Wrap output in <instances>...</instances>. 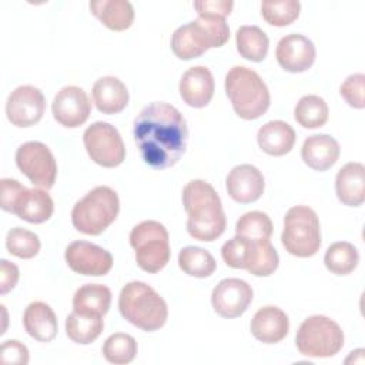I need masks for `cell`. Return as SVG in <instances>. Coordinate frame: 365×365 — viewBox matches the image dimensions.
Returning <instances> with one entry per match:
<instances>
[{
  "instance_id": "6da1fadb",
  "label": "cell",
  "mask_w": 365,
  "mask_h": 365,
  "mask_svg": "<svg viewBox=\"0 0 365 365\" xmlns=\"http://www.w3.org/2000/svg\"><path fill=\"white\" fill-rule=\"evenodd\" d=\"M134 140L145 164L164 170L178 163L187 148L188 128L182 114L171 104L154 101L134 120Z\"/></svg>"
},
{
  "instance_id": "7a4b0ae2",
  "label": "cell",
  "mask_w": 365,
  "mask_h": 365,
  "mask_svg": "<svg viewBox=\"0 0 365 365\" xmlns=\"http://www.w3.org/2000/svg\"><path fill=\"white\" fill-rule=\"evenodd\" d=\"M182 204L188 214L187 231L198 241H214L227 227L220 195L204 180H191L182 190Z\"/></svg>"
},
{
  "instance_id": "3957f363",
  "label": "cell",
  "mask_w": 365,
  "mask_h": 365,
  "mask_svg": "<svg viewBox=\"0 0 365 365\" xmlns=\"http://www.w3.org/2000/svg\"><path fill=\"white\" fill-rule=\"evenodd\" d=\"M118 309L124 319L147 332L160 329L168 317V308L163 297L141 281H131L123 287L118 297Z\"/></svg>"
},
{
  "instance_id": "277c9868",
  "label": "cell",
  "mask_w": 365,
  "mask_h": 365,
  "mask_svg": "<svg viewBox=\"0 0 365 365\" xmlns=\"http://www.w3.org/2000/svg\"><path fill=\"white\" fill-rule=\"evenodd\" d=\"M225 93L235 114L244 120L264 115L269 107V91L259 74L245 66H234L225 76Z\"/></svg>"
},
{
  "instance_id": "5b68a950",
  "label": "cell",
  "mask_w": 365,
  "mask_h": 365,
  "mask_svg": "<svg viewBox=\"0 0 365 365\" xmlns=\"http://www.w3.org/2000/svg\"><path fill=\"white\" fill-rule=\"evenodd\" d=\"M230 38L225 19L202 17L180 26L171 36V50L180 60H191L208 48L224 46Z\"/></svg>"
},
{
  "instance_id": "8992f818",
  "label": "cell",
  "mask_w": 365,
  "mask_h": 365,
  "mask_svg": "<svg viewBox=\"0 0 365 365\" xmlns=\"http://www.w3.org/2000/svg\"><path fill=\"white\" fill-rule=\"evenodd\" d=\"M118 211L117 192L107 185H98L76 202L71 210V222L83 234L98 235L115 221Z\"/></svg>"
},
{
  "instance_id": "52a82bcc",
  "label": "cell",
  "mask_w": 365,
  "mask_h": 365,
  "mask_svg": "<svg viewBox=\"0 0 365 365\" xmlns=\"http://www.w3.org/2000/svg\"><path fill=\"white\" fill-rule=\"evenodd\" d=\"M221 255L224 262L235 269H247L255 277H268L275 272L279 264L277 250L268 241H251L235 235L228 240Z\"/></svg>"
},
{
  "instance_id": "ba28073f",
  "label": "cell",
  "mask_w": 365,
  "mask_h": 365,
  "mask_svg": "<svg viewBox=\"0 0 365 365\" xmlns=\"http://www.w3.org/2000/svg\"><path fill=\"white\" fill-rule=\"evenodd\" d=\"M281 242L291 255H315L321 247V227L315 211L307 205L289 208L284 218Z\"/></svg>"
},
{
  "instance_id": "9c48e42d",
  "label": "cell",
  "mask_w": 365,
  "mask_h": 365,
  "mask_svg": "<svg viewBox=\"0 0 365 365\" xmlns=\"http://www.w3.org/2000/svg\"><path fill=\"white\" fill-rule=\"evenodd\" d=\"M130 244L135 251L137 265L148 274L161 271L170 261L168 231L158 221L137 224L130 232Z\"/></svg>"
},
{
  "instance_id": "30bf717a",
  "label": "cell",
  "mask_w": 365,
  "mask_h": 365,
  "mask_svg": "<svg viewBox=\"0 0 365 365\" xmlns=\"http://www.w3.org/2000/svg\"><path fill=\"white\" fill-rule=\"evenodd\" d=\"M298 351L311 358H331L344 346L341 327L328 317L312 315L302 321L295 335Z\"/></svg>"
},
{
  "instance_id": "8fae6325",
  "label": "cell",
  "mask_w": 365,
  "mask_h": 365,
  "mask_svg": "<svg viewBox=\"0 0 365 365\" xmlns=\"http://www.w3.org/2000/svg\"><path fill=\"white\" fill-rule=\"evenodd\" d=\"M83 143L90 158L101 167H117L125 158V147L118 130L106 121L88 125L83 134Z\"/></svg>"
},
{
  "instance_id": "7c38bea8",
  "label": "cell",
  "mask_w": 365,
  "mask_h": 365,
  "mask_svg": "<svg viewBox=\"0 0 365 365\" xmlns=\"http://www.w3.org/2000/svg\"><path fill=\"white\" fill-rule=\"evenodd\" d=\"M19 170L37 187L48 190L57 177V163L50 148L40 141L23 143L16 151Z\"/></svg>"
},
{
  "instance_id": "4fadbf2b",
  "label": "cell",
  "mask_w": 365,
  "mask_h": 365,
  "mask_svg": "<svg viewBox=\"0 0 365 365\" xmlns=\"http://www.w3.org/2000/svg\"><path fill=\"white\" fill-rule=\"evenodd\" d=\"M46 111V98L34 86L14 88L6 103L9 121L16 127H31L37 124Z\"/></svg>"
},
{
  "instance_id": "5bb4252c",
  "label": "cell",
  "mask_w": 365,
  "mask_h": 365,
  "mask_svg": "<svg viewBox=\"0 0 365 365\" xmlns=\"http://www.w3.org/2000/svg\"><path fill=\"white\" fill-rule=\"evenodd\" d=\"M68 268L77 274L87 277H101L113 268V255L91 242L73 241L64 252Z\"/></svg>"
},
{
  "instance_id": "9a60e30c",
  "label": "cell",
  "mask_w": 365,
  "mask_h": 365,
  "mask_svg": "<svg viewBox=\"0 0 365 365\" xmlns=\"http://www.w3.org/2000/svg\"><path fill=\"white\" fill-rule=\"evenodd\" d=\"M252 297V288L244 279L225 278L212 289L211 304L220 317L237 318L247 311Z\"/></svg>"
},
{
  "instance_id": "2e32d148",
  "label": "cell",
  "mask_w": 365,
  "mask_h": 365,
  "mask_svg": "<svg viewBox=\"0 0 365 365\" xmlns=\"http://www.w3.org/2000/svg\"><path fill=\"white\" fill-rule=\"evenodd\" d=\"M53 117L67 128H76L84 124L91 111V103L87 93L77 86L63 87L51 104Z\"/></svg>"
},
{
  "instance_id": "e0dca14e",
  "label": "cell",
  "mask_w": 365,
  "mask_h": 365,
  "mask_svg": "<svg viewBox=\"0 0 365 365\" xmlns=\"http://www.w3.org/2000/svg\"><path fill=\"white\" fill-rule=\"evenodd\" d=\"M315 46L302 34L284 36L275 50L278 64L289 73L307 71L315 61Z\"/></svg>"
},
{
  "instance_id": "ac0fdd59",
  "label": "cell",
  "mask_w": 365,
  "mask_h": 365,
  "mask_svg": "<svg viewBox=\"0 0 365 365\" xmlns=\"http://www.w3.org/2000/svg\"><path fill=\"white\" fill-rule=\"evenodd\" d=\"M53 211L54 202L46 190L26 188L24 185L16 194L9 210V212L31 224L46 222L53 215Z\"/></svg>"
},
{
  "instance_id": "d6986e66",
  "label": "cell",
  "mask_w": 365,
  "mask_h": 365,
  "mask_svg": "<svg viewBox=\"0 0 365 365\" xmlns=\"http://www.w3.org/2000/svg\"><path fill=\"white\" fill-rule=\"evenodd\" d=\"M228 195L241 204L257 201L265 188L262 173L251 164H240L234 167L225 180Z\"/></svg>"
},
{
  "instance_id": "ffe728a7",
  "label": "cell",
  "mask_w": 365,
  "mask_h": 365,
  "mask_svg": "<svg viewBox=\"0 0 365 365\" xmlns=\"http://www.w3.org/2000/svg\"><path fill=\"white\" fill-rule=\"evenodd\" d=\"M251 334L262 344L281 342L289 329L288 315L278 307L267 305L259 308L250 324Z\"/></svg>"
},
{
  "instance_id": "44dd1931",
  "label": "cell",
  "mask_w": 365,
  "mask_h": 365,
  "mask_svg": "<svg viewBox=\"0 0 365 365\" xmlns=\"http://www.w3.org/2000/svg\"><path fill=\"white\" fill-rule=\"evenodd\" d=\"M212 73L204 66L188 68L180 80V96L190 107L202 108L214 96Z\"/></svg>"
},
{
  "instance_id": "7402d4cb",
  "label": "cell",
  "mask_w": 365,
  "mask_h": 365,
  "mask_svg": "<svg viewBox=\"0 0 365 365\" xmlns=\"http://www.w3.org/2000/svg\"><path fill=\"white\" fill-rule=\"evenodd\" d=\"M339 144L328 134L309 135L301 148L304 163L315 171L329 170L339 158Z\"/></svg>"
},
{
  "instance_id": "603a6c76",
  "label": "cell",
  "mask_w": 365,
  "mask_h": 365,
  "mask_svg": "<svg viewBox=\"0 0 365 365\" xmlns=\"http://www.w3.org/2000/svg\"><path fill=\"white\" fill-rule=\"evenodd\" d=\"M338 200L348 207H359L365 200V167L362 163H346L336 174Z\"/></svg>"
},
{
  "instance_id": "cb8c5ba5",
  "label": "cell",
  "mask_w": 365,
  "mask_h": 365,
  "mask_svg": "<svg viewBox=\"0 0 365 365\" xmlns=\"http://www.w3.org/2000/svg\"><path fill=\"white\" fill-rule=\"evenodd\" d=\"M93 101L97 110L103 114H117L128 104V90L125 84L114 77L104 76L93 86Z\"/></svg>"
},
{
  "instance_id": "d4e9b609",
  "label": "cell",
  "mask_w": 365,
  "mask_h": 365,
  "mask_svg": "<svg viewBox=\"0 0 365 365\" xmlns=\"http://www.w3.org/2000/svg\"><path fill=\"white\" fill-rule=\"evenodd\" d=\"M26 332L38 342H51L57 335V317L46 302L36 301L27 305L23 315Z\"/></svg>"
},
{
  "instance_id": "484cf974",
  "label": "cell",
  "mask_w": 365,
  "mask_h": 365,
  "mask_svg": "<svg viewBox=\"0 0 365 365\" xmlns=\"http://www.w3.org/2000/svg\"><path fill=\"white\" fill-rule=\"evenodd\" d=\"M257 141L259 148L268 155L281 157L292 150L295 144V131L285 121H268L258 130Z\"/></svg>"
},
{
  "instance_id": "4316f807",
  "label": "cell",
  "mask_w": 365,
  "mask_h": 365,
  "mask_svg": "<svg viewBox=\"0 0 365 365\" xmlns=\"http://www.w3.org/2000/svg\"><path fill=\"white\" fill-rule=\"evenodd\" d=\"M91 13L110 30H127L134 20V9L127 0H94L88 4Z\"/></svg>"
},
{
  "instance_id": "83f0119b",
  "label": "cell",
  "mask_w": 365,
  "mask_h": 365,
  "mask_svg": "<svg viewBox=\"0 0 365 365\" xmlns=\"http://www.w3.org/2000/svg\"><path fill=\"white\" fill-rule=\"evenodd\" d=\"M111 305V291L101 284H86L73 297V308L80 314L106 315Z\"/></svg>"
},
{
  "instance_id": "f1b7e54d",
  "label": "cell",
  "mask_w": 365,
  "mask_h": 365,
  "mask_svg": "<svg viewBox=\"0 0 365 365\" xmlns=\"http://www.w3.org/2000/svg\"><path fill=\"white\" fill-rule=\"evenodd\" d=\"M104 322L101 315L80 314L73 309L66 319L67 336L80 345H88L96 341L103 332Z\"/></svg>"
},
{
  "instance_id": "f546056e",
  "label": "cell",
  "mask_w": 365,
  "mask_h": 365,
  "mask_svg": "<svg viewBox=\"0 0 365 365\" xmlns=\"http://www.w3.org/2000/svg\"><path fill=\"white\" fill-rule=\"evenodd\" d=\"M237 50L241 57L251 61H262L268 53L269 40L258 26H241L235 34Z\"/></svg>"
},
{
  "instance_id": "4dcf8cb0",
  "label": "cell",
  "mask_w": 365,
  "mask_h": 365,
  "mask_svg": "<svg viewBox=\"0 0 365 365\" xmlns=\"http://www.w3.org/2000/svg\"><path fill=\"white\" fill-rule=\"evenodd\" d=\"M359 262L358 250L346 241H338L331 244L324 255V264L335 275L351 274Z\"/></svg>"
},
{
  "instance_id": "1f68e13d",
  "label": "cell",
  "mask_w": 365,
  "mask_h": 365,
  "mask_svg": "<svg viewBox=\"0 0 365 365\" xmlns=\"http://www.w3.org/2000/svg\"><path fill=\"white\" fill-rule=\"evenodd\" d=\"M180 268L190 277L205 278L214 274L217 268L215 258L204 248L200 247H185L178 254Z\"/></svg>"
},
{
  "instance_id": "d6a6232c",
  "label": "cell",
  "mask_w": 365,
  "mask_h": 365,
  "mask_svg": "<svg viewBox=\"0 0 365 365\" xmlns=\"http://www.w3.org/2000/svg\"><path fill=\"white\" fill-rule=\"evenodd\" d=\"M294 117L304 128H318L322 127L328 120V106L322 97L308 94L301 97L297 103Z\"/></svg>"
},
{
  "instance_id": "836d02e7",
  "label": "cell",
  "mask_w": 365,
  "mask_h": 365,
  "mask_svg": "<svg viewBox=\"0 0 365 365\" xmlns=\"http://www.w3.org/2000/svg\"><path fill=\"white\" fill-rule=\"evenodd\" d=\"M235 234L251 241H268L272 234V222L265 212L250 211L238 218Z\"/></svg>"
},
{
  "instance_id": "e575fe53",
  "label": "cell",
  "mask_w": 365,
  "mask_h": 365,
  "mask_svg": "<svg viewBox=\"0 0 365 365\" xmlns=\"http://www.w3.org/2000/svg\"><path fill=\"white\" fill-rule=\"evenodd\" d=\"M137 342L135 339L124 332H117L110 335L103 345V355L107 362L123 365L130 364L137 355Z\"/></svg>"
},
{
  "instance_id": "d590c367",
  "label": "cell",
  "mask_w": 365,
  "mask_h": 365,
  "mask_svg": "<svg viewBox=\"0 0 365 365\" xmlns=\"http://www.w3.org/2000/svg\"><path fill=\"white\" fill-rule=\"evenodd\" d=\"M301 3L298 0H268L261 3V14L264 20L277 27L291 24L298 19Z\"/></svg>"
},
{
  "instance_id": "8d00e7d4",
  "label": "cell",
  "mask_w": 365,
  "mask_h": 365,
  "mask_svg": "<svg viewBox=\"0 0 365 365\" xmlns=\"http://www.w3.org/2000/svg\"><path fill=\"white\" fill-rule=\"evenodd\" d=\"M6 247L11 255L29 259L38 254L41 244L37 234H34L33 231L21 227H14L7 232Z\"/></svg>"
},
{
  "instance_id": "74e56055",
  "label": "cell",
  "mask_w": 365,
  "mask_h": 365,
  "mask_svg": "<svg viewBox=\"0 0 365 365\" xmlns=\"http://www.w3.org/2000/svg\"><path fill=\"white\" fill-rule=\"evenodd\" d=\"M339 93L342 98L354 108L365 107V76L362 73H355L346 77L341 84Z\"/></svg>"
},
{
  "instance_id": "f35d334b",
  "label": "cell",
  "mask_w": 365,
  "mask_h": 365,
  "mask_svg": "<svg viewBox=\"0 0 365 365\" xmlns=\"http://www.w3.org/2000/svg\"><path fill=\"white\" fill-rule=\"evenodd\" d=\"M194 7H195L198 16L225 19L231 13V10L234 7V1H231V0H197V1H194Z\"/></svg>"
},
{
  "instance_id": "ab89813d",
  "label": "cell",
  "mask_w": 365,
  "mask_h": 365,
  "mask_svg": "<svg viewBox=\"0 0 365 365\" xmlns=\"http://www.w3.org/2000/svg\"><path fill=\"white\" fill-rule=\"evenodd\" d=\"M1 361L4 364L26 365L29 362V349L16 339L4 341L1 345Z\"/></svg>"
},
{
  "instance_id": "60d3db41",
  "label": "cell",
  "mask_w": 365,
  "mask_h": 365,
  "mask_svg": "<svg viewBox=\"0 0 365 365\" xmlns=\"http://www.w3.org/2000/svg\"><path fill=\"white\" fill-rule=\"evenodd\" d=\"M19 281V268L7 261L1 259L0 261V292L7 294L11 291Z\"/></svg>"
}]
</instances>
